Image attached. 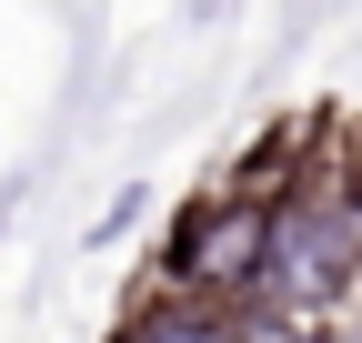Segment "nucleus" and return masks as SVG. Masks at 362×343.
<instances>
[{"label":"nucleus","mask_w":362,"mask_h":343,"mask_svg":"<svg viewBox=\"0 0 362 343\" xmlns=\"http://www.w3.org/2000/svg\"><path fill=\"white\" fill-rule=\"evenodd\" d=\"M362 283V172L312 162L272 192V252H262V303L272 313H332Z\"/></svg>","instance_id":"f257e3e1"},{"label":"nucleus","mask_w":362,"mask_h":343,"mask_svg":"<svg viewBox=\"0 0 362 343\" xmlns=\"http://www.w3.org/2000/svg\"><path fill=\"white\" fill-rule=\"evenodd\" d=\"M262 252H272V192L221 182L202 202H181V223L161 242V273L192 293H232V303H262Z\"/></svg>","instance_id":"f03ea898"},{"label":"nucleus","mask_w":362,"mask_h":343,"mask_svg":"<svg viewBox=\"0 0 362 343\" xmlns=\"http://www.w3.org/2000/svg\"><path fill=\"white\" fill-rule=\"evenodd\" d=\"M121 343H252V303H232V293H192V283H161L151 303L121 323Z\"/></svg>","instance_id":"7ed1b4c3"},{"label":"nucleus","mask_w":362,"mask_h":343,"mask_svg":"<svg viewBox=\"0 0 362 343\" xmlns=\"http://www.w3.org/2000/svg\"><path fill=\"white\" fill-rule=\"evenodd\" d=\"M181 11H192V21H202V11H221V0H181Z\"/></svg>","instance_id":"20e7f679"},{"label":"nucleus","mask_w":362,"mask_h":343,"mask_svg":"<svg viewBox=\"0 0 362 343\" xmlns=\"http://www.w3.org/2000/svg\"><path fill=\"white\" fill-rule=\"evenodd\" d=\"M332 343H362V323H352V333H332Z\"/></svg>","instance_id":"39448f33"}]
</instances>
